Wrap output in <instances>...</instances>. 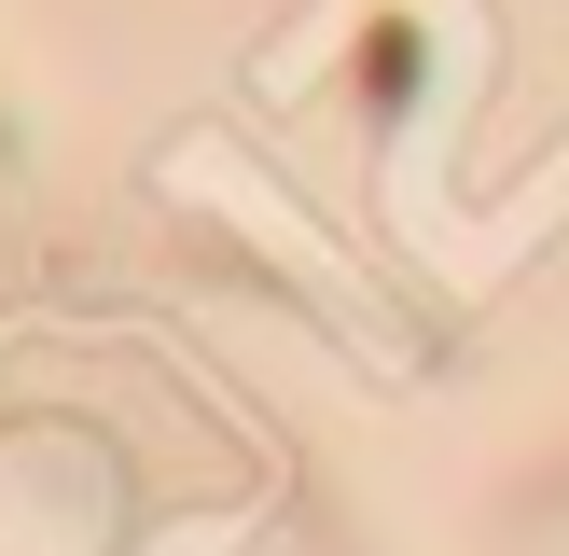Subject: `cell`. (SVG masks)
I'll list each match as a JSON object with an SVG mask.
<instances>
[{
	"label": "cell",
	"instance_id": "obj_1",
	"mask_svg": "<svg viewBox=\"0 0 569 556\" xmlns=\"http://www.w3.org/2000/svg\"><path fill=\"white\" fill-rule=\"evenodd\" d=\"M167 265H181V278H237V292H264V306H306V278H292V265H264V250H250L237 222H209V209L167 222Z\"/></svg>",
	"mask_w": 569,
	"mask_h": 556
},
{
	"label": "cell",
	"instance_id": "obj_3",
	"mask_svg": "<svg viewBox=\"0 0 569 556\" xmlns=\"http://www.w3.org/2000/svg\"><path fill=\"white\" fill-rule=\"evenodd\" d=\"M515 515H542V528L569 515V445H556V459H542V473H515Z\"/></svg>",
	"mask_w": 569,
	"mask_h": 556
},
{
	"label": "cell",
	"instance_id": "obj_2",
	"mask_svg": "<svg viewBox=\"0 0 569 556\" xmlns=\"http://www.w3.org/2000/svg\"><path fill=\"white\" fill-rule=\"evenodd\" d=\"M417 56H431V28H417V14H376V28H361L348 70H361V126H376V139L417 111Z\"/></svg>",
	"mask_w": 569,
	"mask_h": 556
},
{
	"label": "cell",
	"instance_id": "obj_4",
	"mask_svg": "<svg viewBox=\"0 0 569 556\" xmlns=\"http://www.w3.org/2000/svg\"><path fill=\"white\" fill-rule=\"evenodd\" d=\"M14 167H28V126H14V98H0V181H14Z\"/></svg>",
	"mask_w": 569,
	"mask_h": 556
}]
</instances>
